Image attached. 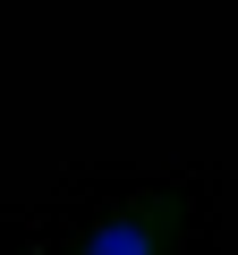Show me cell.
<instances>
[{
    "label": "cell",
    "mask_w": 238,
    "mask_h": 255,
    "mask_svg": "<svg viewBox=\"0 0 238 255\" xmlns=\"http://www.w3.org/2000/svg\"><path fill=\"white\" fill-rule=\"evenodd\" d=\"M179 238H187V196L179 187H136L111 213H94L60 255H170Z\"/></svg>",
    "instance_id": "6da1fadb"
}]
</instances>
